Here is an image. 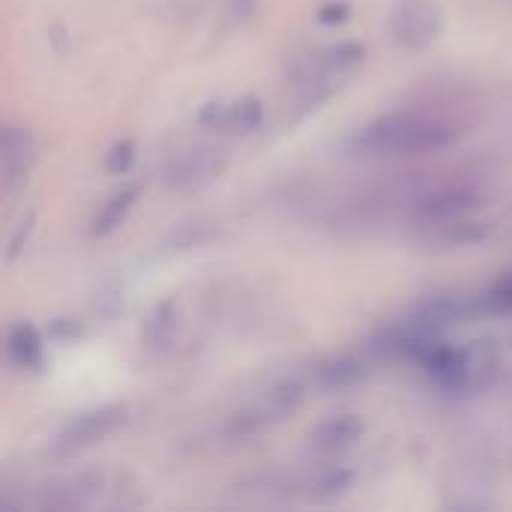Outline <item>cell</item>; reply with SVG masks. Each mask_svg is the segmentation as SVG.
Segmentation results:
<instances>
[{
    "instance_id": "cell-1",
    "label": "cell",
    "mask_w": 512,
    "mask_h": 512,
    "mask_svg": "<svg viewBox=\"0 0 512 512\" xmlns=\"http://www.w3.org/2000/svg\"><path fill=\"white\" fill-rule=\"evenodd\" d=\"M462 126L432 111H393L369 120L348 138L357 156H420L441 153L462 138Z\"/></svg>"
},
{
    "instance_id": "cell-2",
    "label": "cell",
    "mask_w": 512,
    "mask_h": 512,
    "mask_svg": "<svg viewBox=\"0 0 512 512\" xmlns=\"http://www.w3.org/2000/svg\"><path fill=\"white\" fill-rule=\"evenodd\" d=\"M144 486L123 468H93L36 486L21 507L72 512H123L144 504Z\"/></svg>"
},
{
    "instance_id": "cell-3",
    "label": "cell",
    "mask_w": 512,
    "mask_h": 512,
    "mask_svg": "<svg viewBox=\"0 0 512 512\" xmlns=\"http://www.w3.org/2000/svg\"><path fill=\"white\" fill-rule=\"evenodd\" d=\"M309 390H312V381L300 378V375L276 381L261 399H255L225 417V423L219 426L222 441L246 444V441H255V438L273 432L279 423H285L291 414H297L303 408V402L309 399Z\"/></svg>"
},
{
    "instance_id": "cell-4",
    "label": "cell",
    "mask_w": 512,
    "mask_h": 512,
    "mask_svg": "<svg viewBox=\"0 0 512 512\" xmlns=\"http://www.w3.org/2000/svg\"><path fill=\"white\" fill-rule=\"evenodd\" d=\"M363 60H366V48L360 42H336L309 54L303 63H297L291 81L297 105L309 111L327 102L339 87L348 84V78L363 66Z\"/></svg>"
},
{
    "instance_id": "cell-5",
    "label": "cell",
    "mask_w": 512,
    "mask_h": 512,
    "mask_svg": "<svg viewBox=\"0 0 512 512\" xmlns=\"http://www.w3.org/2000/svg\"><path fill=\"white\" fill-rule=\"evenodd\" d=\"M225 171H228V153H225V147H216V144H189V147L174 150L162 162L159 183L168 192L189 195V192L207 189Z\"/></svg>"
},
{
    "instance_id": "cell-6",
    "label": "cell",
    "mask_w": 512,
    "mask_h": 512,
    "mask_svg": "<svg viewBox=\"0 0 512 512\" xmlns=\"http://www.w3.org/2000/svg\"><path fill=\"white\" fill-rule=\"evenodd\" d=\"M126 423V408L123 405H102L93 411H84L72 417L51 441V456L54 459H72L81 456L93 447H99L105 438H111L120 426Z\"/></svg>"
},
{
    "instance_id": "cell-7",
    "label": "cell",
    "mask_w": 512,
    "mask_h": 512,
    "mask_svg": "<svg viewBox=\"0 0 512 512\" xmlns=\"http://www.w3.org/2000/svg\"><path fill=\"white\" fill-rule=\"evenodd\" d=\"M390 33L408 51L435 45L444 33V9L438 0H396L390 9Z\"/></svg>"
},
{
    "instance_id": "cell-8",
    "label": "cell",
    "mask_w": 512,
    "mask_h": 512,
    "mask_svg": "<svg viewBox=\"0 0 512 512\" xmlns=\"http://www.w3.org/2000/svg\"><path fill=\"white\" fill-rule=\"evenodd\" d=\"M354 489V471L339 459H321L309 471H294V501L333 504Z\"/></svg>"
},
{
    "instance_id": "cell-9",
    "label": "cell",
    "mask_w": 512,
    "mask_h": 512,
    "mask_svg": "<svg viewBox=\"0 0 512 512\" xmlns=\"http://www.w3.org/2000/svg\"><path fill=\"white\" fill-rule=\"evenodd\" d=\"M0 183H3V195L12 198L24 183H27V174L39 156V141L36 135L27 129V126H15L9 123L3 129V147H0Z\"/></svg>"
},
{
    "instance_id": "cell-10",
    "label": "cell",
    "mask_w": 512,
    "mask_h": 512,
    "mask_svg": "<svg viewBox=\"0 0 512 512\" xmlns=\"http://www.w3.org/2000/svg\"><path fill=\"white\" fill-rule=\"evenodd\" d=\"M480 204H483V192H477L474 186H465V183H459V186H438V189L426 192L423 198H417L414 216L426 228V225H438V222L471 216Z\"/></svg>"
},
{
    "instance_id": "cell-11",
    "label": "cell",
    "mask_w": 512,
    "mask_h": 512,
    "mask_svg": "<svg viewBox=\"0 0 512 512\" xmlns=\"http://www.w3.org/2000/svg\"><path fill=\"white\" fill-rule=\"evenodd\" d=\"M363 438V420L357 414H336L321 420L309 435L306 444L318 459H339Z\"/></svg>"
},
{
    "instance_id": "cell-12",
    "label": "cell",
    "mask_w": 512,
    "mask_h": 512,
    "mask_svg": "<svg viewBox=\"0 0 512 512\" xmlns=\"http://www.w3.org/2000/svg\"><path fill=\"white\" fill-rule=\"evenodd\" d=\"M261 120H264V108L252 96H243V99H234V102H207L204 111L198 114L201 126L228 129V132H237V135L255 132L261 126Z\"/></svg>"
},
{
    "instance_id": "cell-13",
    "label": "cell",
    "mask_w": 512,
    "mask_h": 512,
    "mask_svg": "<svg viewBox=\"0 0 512 512\" xmlns=\"http://www.w3.org/2000/svg\"><path fill=\"white\" fill-rule=\"evenodd\" d=\"M6 357L15 369H24V372H36L42 369V360H45V345H42V336L33 324L27 321H18L9 327V336H6Z\"/></svg>"
},
{
    "instance_id": "cell-14",
    "label": "cell",
    "mask_w": 512,
    "mask_h": 512,
    "mask_svg": "<svg viewBox=\"0 0 512 512\" xmlns=\"http://www.w3.org/2000/svg\"><path fill=\"white\" fill-rule=\"evenodd\" d=\"M426 243L429 246H441V249H468L486 240V225L462 216V219H450V222H438V225H426Z\"/></svg>"
},
{
    "instance_id": "cell-15",
    "label": "cell",
    "mask_w": 512,
    "mask_h": 512,
    "mask_svg": "<svg viewBox=\"0 0 512 512\" xmlns=\"http://www.w3.org/2000/svg\"><path fill=\"white\" fill-rule=\"evenodd\" d=\"M135 198H138V186H126V189H117L105 204L102 210L93 216V225H90V234L96 237H105L111 234L114 228H120L129 216V210L135 207Z\"/></svg>"
},
{
    "instance_id": "cell-16",
    "label": "cell",
    "mask_w": 512,
    "mask_h": 512,
    "mask_svg": "<svg viewBox=\"0 0 512 512\" xmlns=\"http://www.w3.org/2000/svg\"><path fill=\"white\" fill-rule=\"evenodd\" d=\"M174 306L171 303H162L153 309V315L147 318V339L153 345H165L171 339V330H174Z\"/></svg>"
},
{
    "instance_id": "cell-17",
    "label": "cell",
    "mask_w": 512,
    "mask_h": 512,
    "mask_svg": "<svg viewBox=\"0 0 512 512\" xmlns=\"http://www.w3.org/2000/svg\"><path fill=\"white\" fill-rule=\"evenodd\" d=\"M480 297H483L486 315H512V273Z\"/></svg>"
},
{
    "instance_id": "cell-18",
    "label": "cell",
    "mask_w": 512,
    "mask_h": 512,
    "mask_svg": "<svg viewBox=\"0 0 512 512\" xmlns=\"http://www.w3.org/2000/svg\"><path fill=\"white\" fill-rule=\"evenodd\" d=\"M135 159V144L132 141H123V144H114L108 153H105V171L108 174H126L129 165Z\"/></svg>"
},
{
    "instance_id": "cell-19",
    "label": "cell",
    "mask_w": 512,
    "mask_h": 512,
    "mask_svg": "<svg viewBox=\"0 0 512 512\" xmlns=\"http://www.w3.org/2000/svg\"><path fill=\"white\" fill-rule=\"evenodd\" d=\"M348 12H351L348 3H327L324 9H318V18H321L324 24H333V21L339 24L342 18H348Z\"/></svg>"
}]
</instances>
